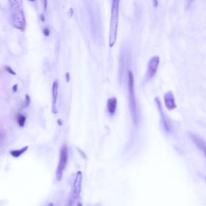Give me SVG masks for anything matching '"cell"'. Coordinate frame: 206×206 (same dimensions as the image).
<instances>
[{
	"instance_id": "obj_1",
	"label": "cell",
	"mask_w": 206,
	"mask_h": 206,
	"mask_svg": "<svg viewBox=\"0 0 206 206\" xmlns=\"http://www.w3.org/2000/svg\"><path fill=\"white\" fill-rule=\"evenodd\" d=\"M11 24L13 27L21 31L25 30L26 21L23 0H8Z\"/></svg>"
},
{
	"instance_id": "obj_2",
	"label": "cell",
	"mask_w": 206,
	"mask_h": 206,
	"mask_svg": "<svg viewBox=\"0 0 206 206\" xmlns=\"http://www.w3.org/2000/svg\"><path fill=\"white\" fill-rule=\"evenodd\" d=\"M134 78L131 71H128V86L129 102V108L130 114L134 123H136L138 120V113L134 89Z\"/></svg>"
},
{
	"instance_id": "obj_3",
	"label": "cell",
	"mask_w": 206,
	"mask_h": 206,
	"mask_svg": "<svg viewBox=\"0 0 206 206\" xmlns=\"http://www.w3.org/2000/svg\"><path fill=\"white\" fill-rule=\"evenodd\" d=\"M120 1L113 0L110 31L109 45L113 47L116 41L119 21V5Z\"/></svg>"
},
{
	"instance_id": "obj_4",
	"label": "cell",
	"mask_w": 206,
	"mask_h": 206,
	"mask_svg": "<svg viewBox=\"0 0 206 206\" xmlns=\"http://www.w3.org/2000/svg\"><path fill=\"white\" fill-rule=\"evenodd\" d=\"M68 158V147L67 145H64L61 149L59 163L56 172V178L58 181L62 180L63 172L66 167Z\"/></svg>"
},
{
	"instance_id": "obj_5",
	"label": "cell",
	"mask_w": 206,
	"mask_h": 206,
	"mask_svg": "<svg viewBox=\"0 0 206 206\" xmlns=\"http://www.w3.org/2000/svg\"><path fill=\"white\" fill-rule=\"evenodd\" d=\"M160 59L158 56H154L149 60L147 67L146 78L147 80L152 78L158 70Z\"/></svg>"
},
{
	"instance_id": "obj_6",
	"label": "cell",
	"mask_w": 206,
	"mask_h": 206,
	"mask_svg": "<svg viewBox=\"0 0 206 206\" xmlns=\"http://www.w3.org/2000/svg\"><path fill=\"white\" fill-rule=\"evenodd\" d=\"M164 100L165 106L168 110H173L176 108L175 98L172 91H169L165 93L164 96Z\"/></svg>"
},
{
	"instance_id": "obj_7",
	"label": "cell",
	"mask_w": 206,
	"mask_h": 206,
	"mask_svg": "<svg viewBox=\"0 0 206 206\" xmlns=\"http://www.w3.org/2000/svg\"><path fill=\"white\" fill-rule=\"evenodd\" d=\"M82 180V174L80 172H78L76 179L74 182L73 189V195L76 198L80 197L81 192V182Z\"/></svg>"
},
{
	"instance_id": "obj_8",
	"label": "cell",
	"mask_w": 206,
	"mask_h": 206,
	"mask_svg": "<svg viewBox=\"0 0 206 206\" xmlns=\"http://www.w3.org/2000/svg\"><path fill=\"white\" fill-rule=\"evenodd\" d=\"M58 87V81L56 80L53 82L52 86V112L54 114H57V94Z\"/></svg>"
},
{
	"instance_id": "obj_9",
	"label": "cell",
	"mask_w": 206,
	"mask_h": 206,
	"mask_svg": "<svg viewBox=\"0 0 206 206\" xmlns=\"http://www.w3.org/2000/svg\"><path fill=\"white\" fill-rule=\"evenodd\" d=\"M108 113L111 115H114L116 111L117 100L116 97H112L108 99L107 103Z\"/></svg>"
},
{
	"instance_id": "obj_10",
	"label": "cell",
	"mask_w": 206,
	"mask_h": 206,
	"mask_svg": "<svg viewBox=\"0 0 206 206\" xmlns=\"http://www.w3.org/2000/svg\"><path fill=\"white\" fill-rule=\"evenodd\" d=\"M191 135L192 141L195 142L196 146H197L200 149L203 151H205V144L203 140L194 134H191Z\"/></svg>"
},
{
	"instance_id": "obj_11",
	"label": "cell",
	"mask_w": 206,
	"mask_h": 206,
	"mask_svg": "<svg viewBox=\"0 0 206 206\" xmlns=\"http://www.w3.org/2000/svg\"><path fill=\"white\" fill-rule=\"evenodd\" d=\"M28 148V146H25L20 150H12L10 152V154L14 158H18L22 154L26 152Z\"/></svg>"
},
{
	"instance_id": "obj_12",
	"label": "cell",
	"mask_w": 206,
	"mask_h": 206,
	"mask_svg": "<svg viewBox=\"0 0 206 206\" xmlns=\"http://www.w3.org/2000/svg\"><path fill=\"white\" fill-rule=\"evenodd\" d=\"M26 117L22 114H19L18 116V122L19 126L22 127L25 125L26 121Z\"/></svg>"
},
{
	"instance_id": "obj_13",
	"label": "cell",
	"mask_w": 206,
	"mask_h": 206,
	"mask_svg": "<svg viewBox=\"0 0 206 206\" xmlns=\"http://www.w3.org/2000/svg\"><path fill=\"white\" fill-rule=\"evenodd\" d=\"M30 102H31V99H30V96L28 94H26L25 95V99L23 103V107L24 108H27L30 105Z\"/></svg>"
},
{
	"instance_id": "obj_14",
	"label": "cell",
	"mask_w": 206,
	"mask_h": 206,
	"mask_svg": "<svg viewBox=\"0 0 206 206\" xmlns=\"http://www.w3.org/2000/svg\"><path fill=\"white\" fill-rule=\"evenodd\" d=\"M5 69L7 70L8 73L10 74H11V75H16V74L15 73V72L13 71V69L11 68V67L9 66H6L5 67Z\"/></svg>"
},
{
	"instance_id": "obj_15",
	"label": "cell",
	"mask_w": 206,
	"mask_h": 206,
	"mask_svg": "<svg viewBox=\"0 0 206 206\" xmlns=\"http://www.w3.org/2000/svg\"><path fill=\"white\" fill-rule=\"evenodd\" d=\"M43 34L45 36L47 37L49 36L50 34V31L47 28H45L43 30Z\"/></svg>"
},
{
	"instance_id": "obj_16",
	"label": "cell",
	"mask_w": 206,
	"mask_h": 206,
	"mask_svg": "<svg viewBox=\"0 0 206 206\" xmlns=\"http://www.w3.org/2000/svg\"><path fill=\"white\" fill-rule=\"evenodd\" d=\"M66 81L67 82H69L70 80V74L69 73L67 72L66 73L65 75Z\"/></svg>"
},
{
	"instance_id": "obj_17",
	"label": "cell",
	"mask_w": 206,
	"mask_h": 206,
	"mask_svg": "<svg viewBox=\"0 0 206 206\" xmlns=\"http://www.w3.org/2000/svg\"><path fill=\"white\" fill-rule=\"evenodd\" d=\"M43 2L44 8L45 11H46L47 7V0H43Z\"/></svg>"
},
{
	"instance_id": "obj_18",
	"label": "cell",
	"mask_w": 206,
	"mask_h": 206,
	"mask_svg": "<svg viewBox=\"0 0 206 206\" xmlns=\"http://www.w3.org/2000/svg\"><path fill=\"white\" fill-rule=\"evenodd\" d=\"M18 84H15V85H13V92H14L15 93L17 92V91H18Z\"/></svg>"
},
{
	"instance_id": "obj_19",
	"label": "cell",
	"mask_w": 206,
	"mask_h": 206,
	"mask_svg": "<svg viewBox=\"0 0 206 206\" xmlns=\"http://www.w3.org/2000/svg\"><path fill=\"white\" fill-rule=\"evenodd\" d=\"M186 4H187V7H189L191 4L193 2L194 0H186Z\"/></svg>"
},
{
	"instance_id": "obj_20",
	"label": "cell",
	"mask_w": 206,
	"mask_h": 206,
	"mask_svg": "<svg viewBox=\"0 0 206 206\" xmlns=\"http://www.w3.org/2000/svg\"><path fill=\"white\" fill-rule=\"evenodd\" d=\"M41 21L44 22L45 21V18L44 15L42 14L41 15Z\"/></svg>"
},
{
	"instance_id": "obj_21",
	"label": "cell",
	"mask_w": 206,
	"mask_h": 206,
	"mask_svg": "<svg viewBox=\"0 0 206 206\" xmlns=\"http://www.w3.org/2000/svg\"><path fill=\"white\" fill-rule=\"evenodd\" d=\"M57 122H58V123L59 125H62V124H63V123H62L61 120H60V119H58V121H57Z\"/></svg>"
},
{
	"instance_id": "obj_22",
	"label": "cell",
	"mask_w": 206,
	"mask_h": 206,
	"mask_svg": "<svg viewBox=\"0 0 206 206\" xmlns=\"http://www.w3.org/2000/svg\"><path fill=\"white\" fill-rule=\"evenodd\" d=\"M69 13H70V17H71L73 15V13H74L73 9H72V8H70V11H69Z\"/></svg>"
},
{
	"instance_id": "obj_23",
	"label": "cell",
	"mask_w": 206,
	"mask_h": 206,
	"mask_svg": "<svg viewBox=\"0 0 206 206\" xmlns=\"http://www.w3.org/2000/svg\"><path fill=\"white\" fill-rule=\"evenodd\" d=\"M29 1H34L35 0H29Z\"/></svg>"
},
{
	"instance_id": "obj_24",
	"label": "cell",
	"mask_w": 206,
	"mask_h": 206,
	"mask_svg": "<svg viewBox=\"0 0 206 206\" xmlns=\"http://www.w3.org/2000/svg\"><path fill=\"white\" fill-rule=\"evenodd\" d=\"M116 1H120V0H116Z\"/></svg>"
}]
</instances>
